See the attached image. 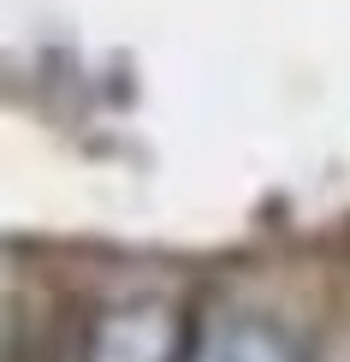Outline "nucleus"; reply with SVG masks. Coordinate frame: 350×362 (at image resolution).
Instances as JSON below:
<instances>
[{
	"instance_id": "obj_2",
	"label": "nucleus",
	"mask_w": 350,
	"mask_h": 362,
	"mask_svg": "<svg viewBox=\"0 0 350 362\" xmlns=\"http://www.w3.org/2000/svg\"><path fill=\"white\" fill-rule=\"evenodd\" d=\"M185 362H303V344L267 315H226L196 333Z\"/></svg>"
},
{
	"instance_id": "obj_1",
	"label": "nucleus",
	"mask_w": 350,
	"mask_h": 362,
	"mask_svg": "<svg viewBox=\"0 0 350 362\" xmlns=\"http://www.w3.org/2000/svg\"><path fill=\"white\" fill-rule=\"evenodd\" d=\"M185 315L161 297H125L107 303L83 333V362H185L190 356Z\"/></svg>"
}]
</instances>
